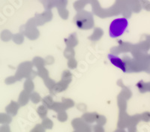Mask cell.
<instances>
[{
	"instance_id": "cell-1",
	"label": "cell",
	"mask_w": 150,
	"mask_h": 132,
	"mask_svg": "<svg viewBox=\"0 0 150 132\" xmlns=\"http://www.w3.org/2000/svg\"><path fill=\"white\" fill-rule=\"evenodd\" d=\"M128 26V20L125 18L114 20L110 26V35L112 38H117L125 32Z\"/></svg>"
},
{
	"instance_id": "cell-2",
	"label": "cell",
	"mask_w": 150,
	"mask_h": 132,
	"mask_svg": "<svg viewBox=\"0 0 150 132\" xmlns=\"http://www.w3.org/2000/svg\"><path fill=\"white\" fill-rule=\"evenodd\" d=\"M108 58L110 59V62L112 65L121 69L122 71H123V72H126V65H125V63L123 62V60H122L121 59L119 58L116 56L112 55V54H109Z\"/></svg>"
}]
</instances>
